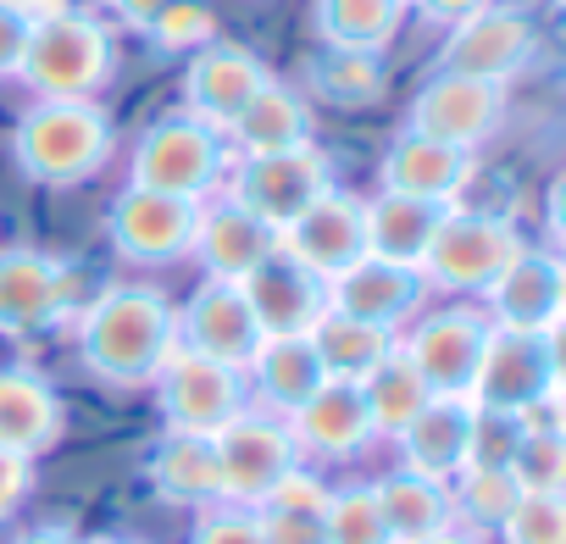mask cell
Wrapping results in <instances>:
<instances>
[{
  "label": "cell",
  "instance_id": "1",
  "mask_svg": "<svg viewBox=\"0 0 566 544\" xmlns=\"http://www.w3.org/2000/svg\"><path fill=\"white\" fill-rule=\"evenodd\" d=\"M172 351H178V312L167 306L161 290L117 284V290L95 295L90 312L78 317V356L112 389L156 384V373Z\"/></svg>",
  "mask_w": 566,
  "mask_h": 544
},
{
  "label": "cell",
  "instance_id": "2",
  "mask_svg": "<svg viewBox=\"0 0 566 544\" xmlns=\"http://www.w3.org/2000/svg\"><path fill=\"white\" fill-rule=\"evenodd\" d=\"M112 117L95 101H40L23 112L12 134L18 172L45 184V189H73L90 184L112 161Z\"/></svg>",
  "mask_w": 566,
  "mask_h": 544
},
{
  "label": "cell",
  "instance_id": "3",
  "mask_svg": "<svg viewBox=\"0 0 566 544\" xmlns=\"http://www.w3.org/2000/svg\"><path fill=\"white\" fill-rule=\"evenodd\" d=\"M233 167V150L217 128L195 123L189 112L150 123L134 139L128 156V184L134 189H156V195H178V200H206Z\"/></svg>",
  "mask_w": 566,
  "mask_h": 544
},
{
  "label": "cell",
  "instance_id": "4",
  "mask_svg": "<svg viewBox=\"0 0 566 544\" xmlns=\"http://www.w3.org/2000/svg\"><path fill=\"white\" fill-rule=\"evenodd\" d=\"M112 34L106 23L84 18V12H62L40 29H29L18 79L40 95V101H95V90L112 79Z\"/></svg>",
  "mask_w": 566,
  "mask_h": 544
},
{
  "label": "cell",
  "instance_id": "5",
  "mask_svg": "<svg viewBox=\"0 0 566 544\" xmlns=\"http://www.w3.org/2000/svg\"><path fill=\"white\" fill-rule=\"evenodd\" d=\"M522 250V233L494 217V211H467V206H450L444 222L433 228V244L422 255V284L428 290H444V295H483L500 266Z\"/></svg>",
  "mask_w": 566,
  "mask_h": 544
},
{
  "label": "cell",
  "instance_id": "6",
  "mask_svg": "<svg viewBox=\"0 0 566 544\" xmlns=\"http://www.w3.org/2000/svg\"><path fill=\"white\" fill-rule=\"evenodd\" d=\"M211 450H217V472H222V505H250V511L301 467L290 422L261 406H244L233 422H222L211 433Z\"/></svg>",
  "mask_w": 566,
  "mask_h": 544
},
{
  "label": "cell",
  "instance_id": "7",
  "mask_svg": "<svg viewBox=\"0 0 566 544\" xmlns=\"http://www.w3.org/2000/svg\"><path fill=\"white\" fill-rule=\"evenodd\" d=\"M222 184L233 206H244L272 233H283L317 195L334 189V167L317 145H295V150H272V156H239V167Z\"/></svg>",
  "mask_w": 566,
  "mask_h": 544
},
{
  "label": "cell",
  "instance_id": "8",
  "mask_svg": "<svg viewBox=\"0 0 566 544\" xmlns=\"http://www.w3.org/2000/svg\"><path fill=\"white\" fill-rule=\"evenodd\" d=\"M560 389V351L555 334H516V328H489L483 362L472 373L467 400L478 411H500V417H522L527 406H538L544 395Z\"/></svg>",
  "mask_w": 566,
  "mask_h": 544
},
{
  "label": "cell",
  "instance_id": "9",
  "mask_svg": "<svg viewBox=\"0 0 566 544\" xmlns=\"http://www.w3.org/2000/svg\"><path fill=\"white\" fill-rule=\"evenodd\" d=\"M156 400H161V417H167L172 433H206L211 439L222 422H233L250 406V389H244V373L206 362L195 351H172L156 373Z\"/></svg>",
  "mask_w": 566,
  "mask_h": 544
},
{
  "label": "cell",
  "instance_id": "10",
  "mask_svg": "<svg viewBox=\"0 0 566 544\" xmlns=\"http://www.w3.org/2000/svg\"><path fill=\"white\" fill-rule=\"evenodd\" d=\"M195 217L200 200H178V195H156V189H123L106 211V239L123 261L139 266H167L184 261L195 244Z\"/></svg>",
  "mask_w": 566,
  "mask_h": 544
},
{
  "label": "cell",
  "instance_id": "11",
  "mask_svg": "<svg viewBox=\"0 0 566 544\" xmlns=\"http://www.w3.org/2000/svg\"><path fill=\"white\" fill-rule=\"evenodd\" d=\"M489 317L478 306H444V312H428L406 339H400V356L417 367V378L433 389V395H467L472 389V373L483 362V345H489Z\"/></svg>",
  "mask_w": 566,
  "mask_h": 544
},
{
  "label": "cell",
  "instance_id": "12",
  "mask_svg": "<svg viewBox=\"0 0 566 544\" xmlns=\"http://www.w3.org/2000/svg\"><path fill=\"white\" fill-rule=\"evenodd\" d=\"M489 301V323L494 328H516V334H555L560 328V312H566V266L555 250H533L522 244L500 279L483 290Z\"/></svg>",
  "mask_w": 566,
  "mask_h": 544
},
{
  "label": "cell",
  "instance_id": "13",
  "mask_svg": "<svg viewBox=\"0 0 566 544\" xmlns=\"http://www.w3.org/2000/svg\"><path fill=\"white\" fill-rule=\"evenodd\" d=\"M505 117V84L489 79H461V73H433L417 101H411V134H428L455 150H478Z\"/></svg>",
  "mask_w": 566,
  "mask_h": 544
},
{
  "label": "cell",
  "instance_id": "14",
  "mask_svg": "<svg viewBox=\"0 0 566 544\" xmlns=\"http://www.w3.org/2000/svg\"><path fill=\"white\" fill-rule=\"evenodd\" d=\"M73 266L45 250H0V334H45L73 312Z\"/></svg>",
  "mask_w": 566,
  "mask_h": 544
},
{
  "label": "cell",
  "instance_id": "15",
  "mask_svg": "<svg viewBox=\"0 0 566 544\" xmlns=\"http://www.w3.org/2000/svg\"><path fill=\"white\" fill-rule=\"evenodd\" d=\"M538 51V34L522 12L505 7H483L472 18H461L450 29V40L439 45V73H461V79H489L505 84L511 73H522Z\"/></svg>",
  "mask_w": 566,
  "mask_h": 544
},
{
  "label": "cell",
  "instance_id": "16",
  "mask_svg": "<svg viewBox=\"0 0 566 544\" xmlns=\"http://www.w3.org/2000/svg\"><path fill=\"white\" fill-rule=\"evenodd\" d=\"M277 250L295 255L306 272H317L323 284H334L345 266H356L367 255V222H361V200L345 189L317 195L290 228L277 233Z\"/></svg>",
  "mask_w": 566,
  "mask_h": 544
},
{
  "label": "cell",
  "instance_id": "17",
  "mask_svg": "<svg viewBox=\"0 0 566 544\" xmlns=\"http://www.w3.org/2000/svg\"><path fill=\"white\" fill-rule=\"evenodd\" d=\"M261 328L250 317V301L239 284H222V279H206L189 306L178 312V351H195L206 362H222L233 373L250 367V356L261 351Z\"/></svg>",
  "mask_w": 566,
  "mask_h": 544
},
{
  "label": "cell",
  "instance_id": "18",
  "mask_svg": "<svg viewBox=\"0 0 566 544\" xmlns=\"http://www.w3.org/2000/svg\"><path fill=\"white\" fill-rule=\"evenodd\" d=\"M244 301H250V317L266 339H283V334H312L317 317L328 312V284L317 272H306L295 255L272 250L255 272L239 279Z\"/></svg>",
  "mask_w": 566,
  "mask_h": 544
},
{
  "label": "cell",
  "instance_id": "19",
  "mask_svg": "<svg viewBox=\"0 0 566 544\" xmlns=\"http://www.w3.org/2000/svg\"><path fill=\"white\" fill-rule=\"evenodd\" d=\"M428 284L417 266H395V261H378V255H361L356 266H345L339 279L328 284V312H345L356 323H373L384 334H400L417 306H422Z\"/></svg>",
  "mask_w": 566,
  "mask_h": 544
},
{
  "label": "cell",
  "instance_id": "20",
  "mask_svg": "<svg viewBox=\"0 0 566 544\" xmlns=\"http://www.w3.org/2000/svg\"><path fill=\"white\" fill-rule=\"evenodd\" d=\"M272 73L244 51V45H228V40H211L195 51L189 73H184V112L217 134H228V123L255 101V90L266 84Z\"/></svg>",
  "mask_w": 566,
  "mask_h": 544
},
{
  "label": "cell",
  "instance_id": "21",
  "mask_svg": "<svg viewBox=\"0 0 566 544\" xmlns=\"http://www.w3.org/2000/svg\"><path fill=\"white\" fill-rule=\"evenodd\" d=\"M277 250V233L250 217L244 206H233L228 195L222 200H200V217H195V244L189 255L206 266V279H222V284H239L244 272H255L266 255Z\"/></svg>",
  "mask_w": 566,
  "mask_h": 544
},
{
  "label": "cell",
  "instance_id": "22",
  "mask_svg": "<svg viewBox=\"0 0 566 544\" xmlns=\"http://www.w3.org/2000/svg\"><path fill=\"white\" fill-rule=\"evenodd\" d=\"M295 433V450L301 456H317V461H345V456H361L378 433H373V417H367V400H361V384H339L328 378L295 417H283Z\"/></svg>",
  "mask_w": 566,
  "mask_h": 544
},
{
  "label": "cell",
  "instance_id": "23",
  "mask_svg": "<svg viewBox=\"0 0 566 544\" xmlns=\"http://www.w3.org/2000/svg\"><path fill=\"white\" fill-rule=\"evenodd\" d=\"M472 172H478L472 150L439 145V139L411 134V128L389 145V156L378 167V178H384L389 195H411V200H433V206H455L461 189L472 184Z\"/></svg>",
  "mask_w": 566,
  "mask_h": 544
},
{
  "label": "cell",
  "instance_id": "24",
  "mask_svg": "<svg viewBox=\"0 0 566 544\" xmlns=\"http://www.w3.org/2000/svg\"><path fill=\"white\" fill-rule=\"evenodd\" d=\"M472 417L478 406L467 395H433L406 428H400V467L422 472L433 483H450L467 467V444H472Z\"/></svg>",
  "mask_w": 566,
  "mask_h": 544
},
{
  "label": "cell",
  "instance_id": "25",
  "mask_svg": "<svg viewBox=\"0 0 566 544\" xmlns=\"http://www.w3.org/2000/svg\"><path fill=\"white\" fill-rule=\"evenodd\" d=\"M67 428V406L34 367H0V450L23 461L45 456Z\"/></svg>",
  "mask_w": 566,
  "mask_h": 544
},
{
  "label": "cell",
  "instance_id": "26",
  "mask_svg": "<svg viewBox=\"0 0 566 544\" xmlns=\"http://www.w3.org/2000/svg\"><path fill=\"white\" fill-rule=\"evenodd\" d=\"M323 384H328V373H323L306 334L261 339V351L244 367V389H255V406L272 411V417H295Z\"/></svg>",
  "mask_w": 566,
  "mask_h": 544
},
{
  "label": "cell",
  "instance_id": "27",
  "mask_svg": "<svg viewBox=\"0 0 566 544\" xmlns=\"http://www.w3.org/2000/svg\"><path fill=\"white\" fill-rule=\"evenodd\" d=\"M150 489L167 500V505H184V511H211L222 505V472H217V450L206 433H161V444L150 450Z\"/></svg>",
  "mask_w": 566,
  "mask_h": 544
},
{
  "label": "cell",
  "instance_id": "28",
  "mask_svg": "<svg viewBox=\"0 0 566 544\" xmlns=\"http://www.w3.org/2000/svg\"><path fill=\"white\" fill-rule=\"evenodd\" d=\"M239 156H272V150H295V145H312V106L290 90V84H277L266 79L255 90V101L228 123V134Z\"/></svg>",
  "mask_w": 566,
  "mask_h": 544
},
{
  "label": "cell",
  "instance_id": "29",
  "mask_svg": "<svg viewBox=\"0 0 566 544\" xmlns=\"http://www.w3.org/2000/svg\"><path fill=\"white\" fill-rule=\"evenodd\" d=\"M450 206H433V200H411V195H378V200H361V222H367V255L378 261H395V266H422L428 244H433V228L444 222Z\"/></svg>",
  "mask_w": 566,
  "mask_h": 544
},
{
  "label": "cell",
  "instance_id": "30",
  "mask_svg": "<svg viewBox=\"0 0 566 544\" xmlns=\"http://www.w3.org/2000/svg\"><path fill=\"white\" fill-rule=\"evenodd\" d=\"M373 494H378V511H384V527H389L395 544H417V538H433V533L455 527L450 483H433L422 472L395 467L389 478L373 483Z\"/></svg>",
  "mask_w": 566,
  "mask_h": 544
},
{
  "label": "cell",
  "instance_id": "31",
  "mask_svg": "<svg viewBox=\"0 0 566 544\" xmlns=\"http://www.w3.org/2000/svg\"><path fill=\"white\" fill-rule=\"evenodd\" d=\"M323 505H328V483L306 467H295L283 478L261 505H255V522H261V544H328L323 533Z\"/></svg>",
  "mask_w": 566,
  "mask_h": 544
},
{
  "label": "cell",
  "instance_id": "32",
  "mask_svg": "<svg viewBox=\"0 0 566 544\" xmlns=\"http://www.w3.org/2000/svg\"><path fill=\"white\" fill-rule=\"evenodd\" d=\"M306 339H312V351H317V362H323L328 378H339V384H361V378L395 351L400 334H384V328L356 323V317H345V312H323L317 328H312Z\"/></svg>",
  "mask_w": 566,
  "mask_h": 544
},
{
  "label": "cell",
  "instance_id": "33",
  "mask_svg": "<svg viewBox=\"0 0 566 544\" xmlns=\"http://www.w3.org/2000/svg\"><path fill=\"white\" fill-rule=\"evenodd\" d=\"M406 18V0H317V34L328 51H367L378 56Z\"/></svg>",
  "mask_w": 566,
  "mask_h": 544
},
{
  "label": "cell",
  "instance_id": "34",
  "mask_svg": "<svg viewBox=\"0 0 566 544\" xmlns=\"http://www.w3.org/2000/svg\"><path fill=\"white\" fill-rule=\"evenodd\" d=\"M361 400H367L373 433H378V439H400V428L433 400V389L417 378V367L400 356V339H395V351L361 378Z\"/></svg>",
  "mask_w": 566,
  "mask_h": 544
},
{
  "label": "cell",
  "instance_id": "35",
  "mask_svg": "<svg viewBox=\"0 0 566 544\" xmlns=\"http://www.w3.org/2000/svg\"><path fill=\"white\" fill-rule=\"evenodd\" d=\"M516 494H522V489H516V478H511L505 467H461V472L450 478L455 527H461V533H472V538L494 533V527L511 516Z\"/></svg>",
  "mask_w": 566,
  "mask_h": 544
},
{
  "label": "cell",
  "instance_id": "36",
  "mask_svg": "<svg viewBox=\"0 0 566 544\" xmlns=\"http://www.w3.org/2000/svg\"><path fill=\"white\" fill-rule=\"evenodd\" d=\"M323 533H328V544H395V538H389V527H384V511H378L373 483H345V489H328V505H323Z\"/></svg>",
  "mask_w": 566,
  "mask_h": 544
},
{
  "label": "cell",
  "instance_id": "37",
  "mask_svg": "<svg viewBox=\"0 0 566 544\" xmlns=\"http://www.w3.org/2000/svg\"><path fill=\"white\" fill-rule=\"evenodd\" d=\"M312 84L317 95H328L334 106H367L384 90V67L367 51H323L312 62Z\"/></svg>",
  "mask_w": 566,
  "mask_h": 544
},
{
  "label": "cell",
  "instance_id": "38",
  "mask_svg": "<svg viewBox=\"0 0 566 544\" xmlns=\"http://www.w3.org/2000/svg\"><path fill=\"white\" fill-rule=\"evenodd\" d=\"M505 472L516 478L522 494H560L566 489V433L549 428H522Z\"/></svg>",
  "mask_w": 566,
  "mask_h": 544
},
{
  "label": "cell",
  "instance_id": "39",
  "mask_svg": "<svg viewBox=\"0 0 566 544\" xmlns=\"http://www.w3.org/2000/svg\"><path fill=\"white\" fill-rule=\"evenodd\" d=\"M500 544H566V500L560 494H516L511 516L494 527Z\"/></svg>",
  "mask_w": 566,
  "mask_h": 544
},
{
  "label": "cell",
  "instance_id": "40",
  "mask_svg": "<svg viewBox=\"0 0 566 544\" xmlns=\"http://www.w3.org/2000/svg\"><path fill=\"white\" fill-rule=\"evenodd\" d=\"M145 34L161 51H200V45L217 40V12L206 0H167V7L145 23Z\"/></svg>",
  "mask_w": 566,
  "mask_h": 544
},
{
  "label": "cell",
  "instance_id": "41",
  "mask_svg": "<svg viewBox=\"0 0 566 544\" xmlns=\"http://www.w3.org/2000/svg\"><path fill=\"white\" fill-rule=\"evenodd\" d=\"M522 439V422L516 417H500V411H478L472 417V444H467V467H505L511 450Z\"/></svg>",
  "mask_w": 566,
  "mask_h": 544
},
{
  "label": "cell",
  "instance_id": "42",
  "mask_svg": "<svg viewBox=\"0 0 566 544\" xmlns=\"http://www.w3.org/2000/svg\"><path fill=\"white\" fill-rule=\"evenodd\" d=\"M189 544H261V522L250 505H211L200 511Z\"/></svg>",
  "mask_w": 566,
  "mask_h": 544
},
{
  "label": "cell",
  "instance_id": "43",
  "mask_svg": "<svg viewBox=\"0 0 566 544\" xmlns=\"http://www.w3.org/2000/svg\"><path fill=\"white\" fill-rule=\"evenodd\" d=\"M29 489H34V461L0 450V522L18 516V505L29 500Z\"/></svg>",
  "mask_w": 566,
  "mask_h": 544
},
{
  "label": "cell",
  "instance_id": "44",
  "mask_svg": "<svg viewBox=\"0 0 566 544\" xmlns=\"http://www.w3.org/2000/svg\"><path fill=\"white\" fill-rule=\"evenodd\" d=\"M23 45H29V23H23L18 12H7V7H0V79H18Z\"/></svg>",
  "mask_w": 566,
  "mask_h": 544
},
{
  "label": "cell",
  "instance_id": "45",
  "mask_svg": "<svg viewBox=\"0 0 566 544\" xmlns=\"http://www.w3.org/2000/svg\"><path fill=\"white\" fill-rule=\"evenodd\" d=\"M411 7L428 18V23H444V29H455L461 18H472V12H483L489 0H411Z\"/></svg>",
  "mask_w": 566,
  "mask_h": 544
},
{
  "label": "cell",
  "instance_id": "46",
  "mask_svg": "<svg viewBox=\"0 0 566 544\" xmlns=\"http://www.w3.org/2000/svg\"><path fill=\"white\" fill-rule=\"evenodd\" d=\"M7 12H18L29 29H40V23H51V18H62V12H73L67 0H0Z\"/></svg>",
  "mask_w": 566,
  "mask_h": 544
},
{
  "label": "cell",
  "instance_id": "47",
  "mask_svg": "<svg viewBox=\"0 0 566 544\" xmlns=\"http://www.w3.org/2000/svg\"><path fill=\"white\" fill-rule=\"evenodd\" d=\"M106 7H112V12H117L128 29H145V23H150L161 7H167V0H106Z\"/></svg>",
  "mask_w": 566,
  "mask_h": 544
},
{
  "label": "cell",
  "instance_id": "48",
  "mask_svg": "<svg viewBox=\"0 0 566 544\" xmlns=\"http://www.w3.org/2000/svg\"><path fill=\"white\" fill-rule=\"evenodd\" d=\"M12 544H84L73 527H62V522H45V527H29V533H18Z\"/></svg>",
  "mask_w": 566,
  "mask_h": 544
},
{
  "label": "cell",
  "instance_id": "49",
  "mask_svg": "<svg viewBox=\"0 0 566 544\" xmlns=\"http://www.w3.org/2000/svg\"><path fill=\"white\" fill-rule=\"evenodd\" d=\"M417 544H483V538H472V533H461V527H444V533H433V538H417Z\"/></svg>",
  "mask_w": 566,
  "mask_h": 544
},
{
  "label": "cell",
  "instance_id": "50",
  "mask_svg": "<svg viewBox=\"0 0 566 544\" xmlns=\"http://www.w3.org/2000/svg\"><path fill=\"white\" fill-rule=\"evenodd\" d=\"M90 544H139V538H117V533H106V538H90Z\"/></svg>",
  "mask_w": 566,
  "mask_h": 544
},
{
  "label": "cell",
  "instance_id": "51",
  "mask_svg": "<svg viewBox=\"0 0 566 544\" xmlns=\"http://www.w3.org/2000/svg\"><path fill=\"white\" fill-rule=\"evenodd\" d=\"M406 7H411V0H406Z\"/></svg>",
  "mask_w": 566,
  "mask_h": 544
}]
</instances>
